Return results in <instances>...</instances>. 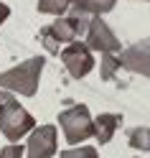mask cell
Listing matches in <instances>:
<instances>
[{"instance_id":"cell-10","label":"cell","mask_w":150,"mask_h":158,"mask_svg":"<svg viewBox=\"0 0 150 158\" xmlns=\"http://www.w3.org/2000/svg\"><path fill=\"white\" fill-rule=\"evenodd\" d=\"M130 145L137 151H150V127H135L130 130Z\"/></svg>"},{"instance_id":"cell-2","label":"cell","mask_w":150,"mask_h":158,"mask_svg":"<svg viewBox=\"0 0 150 158\" xmlns=\"http://www.w3.org/2000/svg\"><path fill=\"white\" fill-rule=\"evenodd\" d=\"M41 69H43V59L41 56H33V59H28V61H23L21 66L8 69V72L0 74V89H10V92L26 94V97L36 94Z\"/></svg>"},{"instance_id":"cell-3","label":"cell","mask_w":150,"mask_h":158,"mask_svg":"<svg viewBox=\"0 0 150 158\" xmlns=\"http://www.w3.org/2000/svg\"><path fill=\"white\" fill-rule=\"evenodd\" d=\"M59 123H61V130H64L69 143H82V140L94 135V120L89 117V110L84 105L64 110L59 115Z\"/></svg>"},{"instance_id":"cell-9","label":"cell","mask_w":150,"mask_h":158,"mask_svg":"<svg viewBox=\"0 0 150 158\" xmlns=\"http://www.w3.org/2000/svg\"><path fill=\"white\" fill-rule=\"evenodd\" d=\"M74 5L84 13H104L115 5V0H74Z\"/></svg>"},{"instance_id":"cell-15","label":"cell","mask_w":150,"mask_h":158,"mask_svg":"<svg viewBox=\"0 0 150 158\" xmlns=\"http://www.w3.org/2000/svg\"><path fill=\"white\" fill-rule=\"evenodd\" d=\"M8 15H10V8H8L5 3H0V26H3V21H5Z\"/></svg>"},{"instance_id":"cell-1","label":"cell","mask_w":150,"mask_h":158,"mask_svg":"<svg viewBox=\"0 0 150 158\" xmlns=\"http://www.w3.org/2000/svg\"><path fill=\"white\" fill-rule=\"evenodd\" d=\"M33 125L36 123L31 112L26 107H21V102L13 94L0 92V133L8 140H21L28 130H33Z\"/></svg>"},{"instance_id":"cell-14","label":"cell","mask_w":150,"mask_h":158,"mask_svg":"<svg viewBox=\"0 0 150 158\" xmlns=\"http://www.w3.org/2000/svg\"><path fill=\"white\" fill-rule=\"evenodd\" d=\"M115 66H120V59H115V56H104L102 77H104V79H109V77H112V72H115Z\"/></svg>"},{"instance_id":"cell-8","label":"cell","mask_w":150,"mask_h":158,"mask_svg":"<svg viewBox=\"0 0 150 158\" xmlns=\"http://www.w3.org/2000/svg\"><path fill=\"white\" fill-rule=\"evenodd\" d=\"M122 117L120 115H99L94 120V135L99 138V143H109V138H112L115 127L120 125Z\"/></svg>"},{"instance_id":"cell-5","label":"cell","mask_w":150,"mask_h":158,"mask_svg":"<svg viewBox=\"0 0 150 158\" xmlns=\"http://www.w3.org/2000/svg\"><path fill=\"white\" fill-rule=\"evenodd\" d=\"M61 59H64V64H66L69 72H71L74 79H82L89 69L94 66V59H92V54H89V48L82 46V44H71L61 54Z\"/></svg>"},{"instance_id":"cell-7","label":"cell","mask_w":150,"mask_h":158,"mask_svg":"<svg viewBox=\"0 0 150 158\" xmlns=\"http://www.w3.org/2000/svg\"><path fill=\"white\" fill-rule=\"evenodd\" d=\"M89 46L97 48V51H112V48L120 46V41L109 33V28L99 21H92V28H89Z\"/></svg>"},{"instance_id":"cell-4","label":"cell","mask_w":150,"mask_h":158,"mask_svg":"<svg viewBox=\"0 0 150 158\" xmlns=\"http://www.w3.org/2000/svg\"><path fill=\"white\" fill-rule=\"evenodd\" d=\"M56 127L41 125L28 138V158H51L56 153Z\"/></svg>"},{"instance_id":"cell-13","label":"cell","mask_w":150,"mask_h":158,"mask_svg":"<svg viewBox=\"0 0 150 158\" xmlns=\"http://www.w3.org/2000/svg\"><path fill=\"white\" fill-rule=\"evenodd\" d=\"M23 153H26V148H23V145L10 143V145H5L3 151H0V158H23Z\"/></svg>"},{"instance_id":"cell-12","label":"cell","mask_w":150,"mask_h":158,"mask_svg":"<svg viewBox=\"0 0 150 158\" xmlns=\"http://www.w3.org/2000/svg\"><path fill=\"white\" fill-rule=\"evenodd\" d=\"M61 158H99V156H97V148H92V145H82V148L64 151Z\"/></svg>"},{"instance_id":"cell-6","label":"cell","mask_w":150,"mask_h":158,"mask_svg":"<svg viewBox=\"0 0 150 158\" xmlns=\"http://www.w3.org/2000/svg\"><path fill=\"white\" fill-rule=\"evenodd\" d=\"M120 66H127L130 72L150 77V38L143 41V44H135L132 48H127L120 56Z\"/></svg>"},{"instance_id":"cell-11","label":"cell","mask_w":150,"mask_h":158,"mask_svg":"<svg viewBox=\"0 0 150 158\" xmlns=\"http://www.w3.org/2000/svg\"><path fill=\"white\" fill-rule=\"evenodd\" d=\"M71 0H38V10L43 13H64Z\"/></svg>"}]
</instances>
